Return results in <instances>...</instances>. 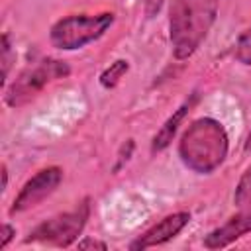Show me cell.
Returning <instances> with one entry per match:
<instances>
[{"label": "cell", "instance_id": "6da1fadb", "mask_svg": "<svg viewBox=\"0 0 251 251\" xmlns=\"http://www.w3.org/2000/svg\"><path fill=\"white\" fill-rule=\"evenodd\" d=\"M220 0H171L169 37L173 55L188 59L206 39L216 22Z\"/></svg>", "mask_w": 251, "mask_h": 251}, {"label": "cell", "instance_id": "7a4b0ae2", "mask_svg": "<svg viewBox=\"0 0 251 251\" xmlns=\"http://www.w3.org/2000/svg\"><path fill=\"white\" fill-rule=\"evenodd\" d=\"M229 139L222 122L214 118L194 120L178 141V157L190 171L198 175L214 173L227 157Z\"/></svg>", "mask_w": 251, "mask_h": 251}, {"label": "cell", "instance_id": "3957f363", "mask_svg": "<svg viewBox=\"0 0 251 251\" xmlns=\"http://www.w3.org/2000/svg\"><path fill=\"white\" fill-rule=\"evenodd\" d=\"M114 24L112 12L102 14H73L57 20L49 29V39L53 47L63 51L80 49L96 39H100Z\"/></svg>", "mask_w": 251, "mask_h": 251}, {"label": "cell", "instance_id": "277c9868", "mask_svg": "<svg viewBox=\"0 0 251 251\" xmlns=\"http://www.w3.org/2000/svg\"><path fill=\"white\" fill-rule=\"evenodd\" d=\"M69 75H71V67L65 61H59V59H41L35 65L25 67L14 78V82L6 88L4 102L10 108L24 106L31 98H35L49 82L59 80V78H67Z\"/></svg>", "mask_w": 251, "mask_h": 251}, {"label": "cell", "instance_id": "5b68a950", "mask_svg": "<svg viewBox=\"0 0 251 251\" xmlns=\"http://www.w3.org/2000/svg\"><path fill=\"white\" fill-rule=\"evenodd\" d=\"M88 216H90V204H88V198H84L73 210L57 214V216L41 222L39 226H35L24 241L53 245V247H69L82 233Z\"/></svg>", "mask_w": 251, "mask_h": 251}, {"label": "cell", "instance_id": "8992f818", "mask_svg": "<svg viewBox=\"0 0 251 251\" xmlns=\"http://www.w3.org/2000/svg\"><path fill=\"white\" fill-rule=\"evenodd\" d=\"M61 180H63L61 167H45V169L37 171L31 178H27V182L16 194V198L10 206V214L14 216V214H22V212L35 208L39 202H43L47 196H51L59 188Z\"/></svg>", "mask_w": 251, "mask_h": 251}, {"label": "cell", "instance_id": "52a82bcc", "mask_svg": "<svg viewBox=\"0 0 251 251\" xmlns=\"http://www.w3.org/2000/svg\"><path fill=\"white\" fill-rule=\"evenodd\" d=\"M188 222H190L188 212H175L171 216H165L161 222H157L147 231H143L135 241H131L129 249L131 251H145V249L163 245V243L171 241L173 237H176L188 226Z\"/></svg>", "mask_w": 251, "mask_h": 251}, {"label": "cell", "instance_id": "ba28073f", "mask_svg": "<svg viewBox=\"0 0 251 251\" xmlns=\"http://www.w3.org/2000/svg\"><path fill=\"white\" fill-rule=\"evenodd\" d=\"M249 231H251V202L245 208H241L235 216H231L226 224L212 229L204 237L202 243H204L206 249H224V247L231 245L233 241H237L239 237H243Z\"/></svg>", "mask_w": 251, "mask_h": 251}, {"label": "cell", "instance_id": "9c48e42d", "mask_svg": "<svg viewBox=\"0 0 251 251\" xmlns=\"http://www.w3.org/2000/svg\"><path fill=\"white\" fill-rule=\"evenodd\" d=\"M196 100H198V92H192L190 98H186V100L173 112V116H169V120L161 126V129L155 133V137H153V141H151V151H153V153H159V151H163V149H167V147L171 145L175 133L178 131V126L182 124V120L186 118V114L190 112V108L196 104Z\"/></svg>", "mask_w": 251, "mask_h": 251}, {"label": "cell", "instance_id": "30bf717a", "mask_svg": "<svg viewBox=\"0 0 251 251\" xmlns=\"http://www.w3.org/2000/svg\"><path fill=\"white\" fill-rule=\"evenodd\" d=\"M129 71V63L126 61V59H116L108 69H104L102 71V75H100V84L104 86V88H116L118 86V82L124 78V75Z\"/></svg>", "mask_w": 251, "mask_h": 251}, {"label": "cell", "instance_id": "8fae6325", "mask_svg": "<svg viewBox=\"0 0 251 251\" xmlns=\"http://www.w3.org/2000/svg\"><path fill=\"white\" fill-rule=\"evenodd\" d=\"M251 200V167L245 169V173L241 175L237 186H235V192H233V204L237 206H243L245 202Z\"/></svg>", "mask_w": 251, "mask_h": 251}, {"label": "cell", "instance_id": "7c38bea8", "mask_svg": "<svg viewBox=\"0 0 251 251\" xmlns=\"http://www.w3.org/2000/svg\"><path fill=\"white\" fill-rule=\"evenodd\" d=\"M235 59L241 65H251V25L239 35L235 43Z\"/></svg>", "mask_w": 251, "mask_h": 251}, {"label": "cell", "instance_id": "4fadbf2b", "mask_svg": "<svg viewBox=\"0 0 251 251\" xmlns=\"http://www.w3.org/2000/svg\"><path fill=\"white\" fill-rule=\"evenodd\" d=\"M14 61H16V53H12L10 37L8 33H2V86H6V78H8V73Z\"/></svg>", "mask_w": 251, "mask_h": 251}, {"label": "cell", "instance_id": "5bb4252c", "mask_svg": "<svg viewBox=\"0 0 251 251\" xmlns=\"http://www.w3.org/2000/svg\"><path fill=\"white\" fill-rule=\"evenodd\" d=\"M76 249H100V251H106V249H108V245H106L104 241L84 237L82 241H78V243H76Z\"/></svg>", "mask_w": 251, "mask_h": 251}, {"label": "cell", "instance_id": "9a60e30c", "mask_svg": "<svg viewBox=\"0 0 251 251\" xmlns=\"http://www.w3.org/2000/svg\"><path fill=\"white\" fill-rule=\"evenodd\" d=\"M165 0H143V10H145V16L147 18H155L161 10Z\"/></svg>", "mask_w": 251, "mask_h": 251}, {"label": "cell", "instance_id": "2e32d148", "mask_svg": "<svg viewBox=\"0 0 251 251\" xmlns=\"http://www.w3.org/2000/svg\"><path fill=\"white\" fill-rule=\"evenodd\" d=\"M14 235H16V229H14L10 224H4V226H2V241H0V247H2V249L8 247V243L12 241Z\"/></svg>", "mask_w": 251, "mask_h": 251}, {"label": "cell", "instance_id": "e0dca14e", "mask_svg": "<svg viewBox=\"0 0 251 251\" xmlns=\"http://www.w3.org/2000/svg\"><path fill=\"white\" fill-rule=\"evenodd\" d=\"M6 186H8V169L6 165H2V190H6Z\"/></svg>", "mask_w": 251, "mask_h": 251}, {"label": "cell", "instance_id": "ac0fdd59", "mask_svg": "<svg viewBox=\"0 0 251 251\" xmlns=\"http://www.w3.org/2000/svg\"><path fill=\"white\" fill-rule=\"evenodd\" d=\"M243 149H245V153H251V129H249V133H247V139H245Z\"/></svg>", "mask_w": 251, "mask_h": 251}]
</instances>
